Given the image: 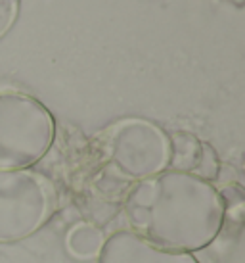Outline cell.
Here are the masks:
<instances>
[{
    "instance_id": "obj_1",
    "label": "cell",
    "mask_w": 245,
    "mask_h": 263,
    "mask_svg": "<svg viewBox=\"0 0 245 263\" xmlns=\"http://www.w3.org/2000/svg\"><path fill=\"white\" fill-rule=\"evenodd\" d=\"M122 215L144 240L188 254L215 242L226 219L215 184L176 169L132 183L122 200Z\"/></svg>"
},
{
    "instance_id": "obj_2",
    "label": "cell",
    "mask_w": 245,
    "mask_h": 263,
    "mask_svg": "<svg viewBox=\"0 0 245 263\" xmlns=\"http://www.w3.org/2000/svg\"><path fill=\"white\" fill-rule=\"evenodd\" d=\"M56 139V119L38 98L0 88V171L31 169Z\"/></svg>"
},
{
    "instance_id": "obj_3",
    "label": "cell",
    "mask_w": 245,
    "mask_h": 263,
    "mask_svg": "<svg viewBox=\"0 0 245 263\" xmlns=\"http://www.w3.org/2000/svg\"><path fill=\"white\" fill-rule=\"evenodd\" d=\"M56 190L31 169L0 171V244H14L38 233L56 212Z\"/></svg>"
},
{
    "instance_id": "obj_4",
    "label": "cell",
    "mask_w": 245,
    "mask_h": 263,
    "mask_svg": "<svg viewBox=\"0 0 245 263\" xmlns=\"http://www.w3.org/2000/svg\"><path fill=\"white\" fill-rule=\"evenodd\" d=\"M104 152L117 175L138 183L169 169V135L148 119L129 117L108 131Z\"/></svg>"
},
{
    "instance_id": "obj_5",
    "label": "cell",
    "mask_w": 245,
    "mask_h": 263,
    "mask_svg": "<svg viewBox=\"0 0 245 263\" xmlns=\"http://www.w3.org/2000/svg\"><path fill=\"white\" fill-rule=\"evenodd\" d=\"M96 263H199V259L188 252L159 248L130 229H119L106 236Z\"/></svg>"
},
{
    "instance_id": "obj_6",
    "label": "cell",
    "mask_w": 245,
    "mask_h": 263,
    "mask_svg": "<svg viewBox=\"0 0 245 263\" xmlns=\"http://www.w3.org/2000/svg\"><path fill=\"white\" fill-rule=\"evenodd\" d=\"M201 144L194 133L174 131L169 135V169L194 173L201 156Z\"/></svg>"
},
{
    "instance_id": "obj_7",
    "label": "cell",
    "mask_w": 245,
    "mask_h": 263,
    "mask_svg": "<svg viewBox=\"0 0 245 263\" xmlns=\"http://www.w3.org/2000/svg\"><path fill=\"white\" fill-rule=\"evenodd\" d=\"M106 240V234L100 227L92 223H77L71 231L67 233V250L71 252V256L79 259H92L98 256L101 244Z\"/></svg>"
},
{
    "instance_id": "obj_8",
    "label": "cell",
    "mask_w": 245,
    "mask_h": 263,
    "mask_svg": "<svg viewBox=\"0 0 245 263\" xmlns=\"http://www.w3.org/2000/svg\"><path fill=\"white\" fill-rule=\"evenodd\" d=\"M220 173V161L216 156L215 148L211 146L209 142H203L201 144V156L197 160V165L194 169V175L201 177L203 181L213 183L216 177Z\"/></svg>"
},
{
    "instance_id": "obj_9",
    "label": "cell",
    "mask_w": 245,
    "mask_h": 263,
    "mask_svg": "<svg viewBox=\"0 0 245 263\" xmlns=\"http://www.w3.org/2000/svg\"><path fill=\"white\" fill-rule=\"evenodd\" d=\"M17 10H19L17 0H0V39L4 37L15 23Z\"/></svg>"
}]
</instances>
